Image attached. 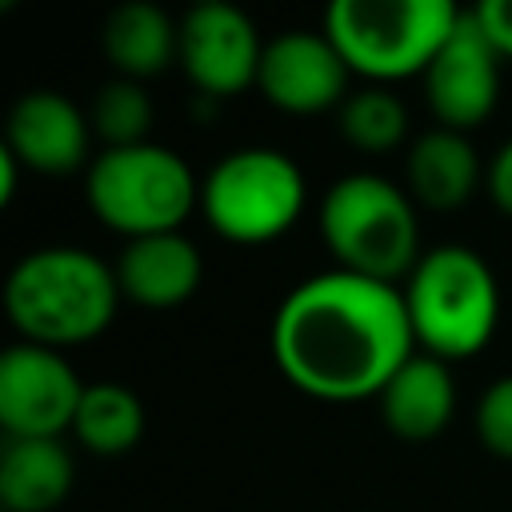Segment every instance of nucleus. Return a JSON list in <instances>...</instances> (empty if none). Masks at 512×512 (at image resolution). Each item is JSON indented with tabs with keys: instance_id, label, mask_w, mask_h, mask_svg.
I'll return each instance as SVG.
<instances>
[{
	"instance_id": "obj_9",
	"label": "nucleus",
	"mask_w": 512,
	"mask_h": 512,
	"mask_svg": "<svg viewBox=\"0 0 512 512\" xmlns=\"http://www.w3.org/2000/svg\"><path fill=\"white\" fill-rule=\"evenodd\" d=\"M264 40L252 16L228 0H204L180 20V68L212 100L236 96L260 76Z\"/></svg>"
},
{
	"instance_id": "obj_20",
	"label": "nucleus",
	"mask_w": 512,
	"mask_h": 512,
	"mask_svg": "<svg viewBox=\"0 0 512 512\" xmlns=\"http://www.w3.org/2000/svg\"><path fill=\"white\" fill-rule=\"evenodd\" d=\"M88 120H92V132L104 140V148L144 144L152 128V100L136 80L116 76L96 92Z\"/></svg>"
},
{
	"instance_id": "obj_22",
	"label": "nucleus",
	"mask_w": 512,
	"mask_h": 512,
	"mask_svg": "<svg viewBox=\"0 0 512 512\" xmlns=\"http://www.w3.org/2000/svg\"><path fill=\"white\" fill-rule=\"evenodd\" d=\"M472 16L488 36V44L496 48V56L512 60V0H484L472 8Z\"/></svg>"
},
{
	"instance_id": "obj_13",
	"label": "nucleus",
	"mask_w": 512,
	"mask_h": 512,
	"mask_svg": "<svg viewBox=\"0 0 512 512\" xmlns=\"http://www.w3.org/2000/svg\"><path fill=\"white\" fill-rule=\"evenodd\" d=\"M112 272H116L120 296H128L132 304L176 308L196 296L204 264H200V248L184 232H156V236L128 240Z\"/></svg>"
},
{
	"instance_id": "obj_7",
	"label": "nucleus",
	"mask_w": 512,
	"mask_h": 512,
	"mask_svg": "<svg viewBox=\"0 0 512 512\" xmlns=\"http://www.w3.org/2000/svg\"><path fill=\"white\" fill-rule=\"evenodd\" d=\"M304 172L280 148H236L200 180V212L232 244H268L304 212Z\"/></svg>"
},
{
	"instance_id": "obj_3",
	"label": "nucleus",
	"mask_w": 512,
	"mask_h": 512,
	"mask_svg": "<svg viewBox=\"0 0 512 512\" xmlns=\"http://www.w3.org/2000/svg\"><path fill=\"white\" fill-rule=\"evenodd\" d=\"M404 308L416 348L452 364L480 352L500 320V284L468 244H440L404 280Z\"/></svg>"
},
{
	"instance_id": "obj_8",
	"label": "nucleus",
	"mask_w": 512,
	"mask_h": 512,
	"mask_svg": "<svg viewBox=\"0 0 512 512\" xmlns=\"http://www.w3.org/2000/svg\"><path fill=\"white\" fill-rule=\"evenodd\" d=\"M84 384L56 348L12 344L0 356V428L8 440H60L72 432Z\"/></svg>"
},
{
	"instance_id": "obj_16",
	"label": "nucleus",
	"mask_w": 512,
	"mask_h": 512,
	"mask_svg": "<svg viewBox=\"0 0 512 512\" xmlns=\"http://www.w3.org/2000/svg\"><path fill=\"white\" fill-rule=\"evenodd\" d=\"M100 44H104L108 64L124 80L140 84V80L164 72L180 56V24H172L168 12H160L148 0H128L108 12Z\"/></svg>"
},
{
	"instance_id": "obj_14",
	"label": "nucleus",
	"mask_w": 512,
	"mask_h": 512,
	"mask_svg": "<svg viewBox=\"0 0 512 512\" xmlns=\"http://www.w3.org/2000/svg\"><path fill=\"white\" fill-rule=\"evenodd\" d=\"M384 424L400 436V440H432L448 428L452 412H456V380L452 368L428 352H412L392 380L384 384V392L376 396Z\"/></svg>"
},
{
	"instance_id": "obj_23",
	"label": "nucleus",
	"mask_w": 512,
	"mask_h": 512,
	"mask_svg": "<svg viewBox=\"0 0 512 512\" xmlns=\"http://www.w3.org/2000/svg\"><path fill=\"white\" fill-rule=\"evenodd\" d=\"M484 184H488L492 204H496L504 216H512V136H508V140L496 148V156L488 160Z\"/></svg>"
},
{
	"instance_id": "obj_11",
	"label": "nucleus",
	"mask_w": 512,
	"mask_h": 512,
	"mask_svg": "<svg viewBox=\"0 0 512 512\" xmlns=\"http://www.w3.org/2000/svg\"><path fill=\"white\" fill-rule=\"evenodd\" d=\"M424 96L440 128L468 132L484 124L500 100V56L480 32L472 8L460 12L452 36L424 72Z\"/></svg>"
},
{
	"instance_id": "obj_18",
	"label": "nucleus",
	"mask_w": 512,
	"mask_h": 512,
	"mask_svg": "<svg viewBox=\"0 0 512 512\" xmlns=\"http://www.w3.org/2000/svg\"><path fill=\"white\" fill-rule=\"evenodd\" d=\"M72 436L96 452V456H124L140 444L144 436V404L132 388L100 380V384H84L76 420H72Z\"/></svg>"
},
{
	"instance_id": "obj_10",
	"label": "nucleus",
	"mask_w": 512,
	"mask_h": 512,
	"mask_svg": "<svg viewBox=\"0 0 512 512\" xmlns=\"http://www.w3.org/2000/svg\"><path fill=\"white\" fill-rule=\"evenodd\" d=\"M348 76H352V68L344 64V56L328 40V32L292 28V32L264 40L256 88L280 112L316 116V112L340 108L352 96Z\"/></svg>"
},
{
	"instance_id": "obj_19",
	"label": "nucleus",
	"mask_w": 512,
	"mask_h": 512,
	"mask_svg": "<svg viewBox=\"0 0 512 512\" xmlns=\"http://www.w3.org/2000/svg\"><path fill=\"white\" fill-rule=\"evenodd\" d=\"M340 132L360 152H388L408 136V108L384 84H368L340 104Z\"/></svg>"
},
{
	"instance_id": "obj_5",
	"label": "nucleus",
	"mask_w": 512,
	"mask_h": 512,
	"mask_svg": "<svg viewBox=\"0 0 512 512\" xmlns=\"http://www.w3.org/2000/svg\"><path fill=\"white\" fill-rule=\"evenodd\" d=\"M456 20L460 8L452 0H336L324 16V32L352 76L392 84L424 76Z\"/></svg>"
},
{
	"instance_id": "obj_1",
	"label": "nucleus",
	"mask_w": 512,
	"mask_h": 512,
	"mask_svg": "<svg viewBox=\"0 0 512 512\" xmlns=\"http://www.w3.org/2000/svg\"><path fill=\"white\" fill-rule=\"evenodd\" d=\"M268 344L280 376L328 404L380 396L416 352L404 292L344 268L300 280L280 300Z\"/></svg>"
},
{
	"instance_id": "obj_12",
	"label": "nucleus",
	"mask_w": 512,
	"mask_h": 512,
	"mask_svg": "<svg viewBox=\"0 0 512 512\" xmlns=\"http://www.w3.org/2000/svg\"><path fill=\"white\" fill-rule=\"evenodd\" d=\"M92 136V120L88 112H80V104H72L64 92L32 88L8 108L0 148H8L28 172L68 176L92 164Z\"/></svg>"
},
{
	"instance_id": "obj_6",
	"label": "nucleus",
	"mask_w": 512,
	"mask_h": 512,
	"mask_svg": "<svg viewBox=\"0 0 512 512\" xmlns=\"http://www.w3.org/2000/svg\"><path fill=\"white\" fill-rule=\"evenodd\" d=\"M84 192L100 224L124 232L128 240L180 232L188 212L200 208V184L188 160L152 140L128 148H104L88 164Z\"/></svg>"
},
{
	"instance_id": "obj_15",
	"label": "nucleus",
	"mask_w": 512,
	"mask_h": 512,
	"mask_svg": "<svg viewBox=\"0 0 512 512\" xmlns=\"http://www.w3.org/2000/svg\"><path fill=\"white\" fill-rule=\"evenodd\" d=\"M480 184V156L464 132L432 128L408 148V196L424 208L452 212L472 200Z\"/></svg>"
},
{
	"instance_id": "obj_4",
	"label": "nucleus",
	"mask_w": 512,
	"mask_h": 512,
	"mask_svg": "<svg viewBox=\"0 0 512 512\" xmlns=\"http://www.w3.org/2000/svg\"><path fill=\"white\" fill-rule=\"evenodd\" d=\"M320 236L336 268L396 284L420 264L416 200L376 172L340 176L320 204Z\"/></svg>"
},
{
	"instance_id": "obj_17",
	"label": "nucleus",
	"mask_w": 512,
	"mask_h": 512,
	"mask_svg": "<svg viewBox=\"0 0 512 512\" xmlns=\"http://www.w3.org/2000/svg\"><path fill=\"white\" fill-rule=\"evenodd\" d=\"M72 452L60 440H8L0 452V504L8 512H52L72 492Z\"/></svg>"
},
{
	"instance_id": "obj_21",
	"label": "nucleus",
	"mask_w": 512,
	"mask_h": 512,
	"mask_svg": "<svg viewBox=\"0 0 512 512\" xmlns=\"http://www.w3.org/2000/svg\"><path fill=\"white\" fill-rule=\"evenodd\" d=\"M476 436L492 456L512 460V376H500L484 388L476 404Z\"/></svg>"
},
{
	"instance_id": "obj_2",
	"label": "nucleus",
	"mask_w": 512,
	"mask_h": 512,
	"mask_svg": "<svg viewBox=\"0 0 512 512\" xmlns=\"http://www.w3.org/2000/svg\"><path fill=\"white\" fill-rule=\"evenodd\" d=\"M120 304L116 272L76 244H48L16 260L4 284L12 328L40 348L96 340Z\"/></svg>"
}]
</instances>
